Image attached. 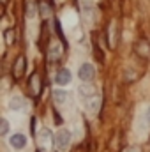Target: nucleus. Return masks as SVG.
<instances>
[{
  "label": "nucleus",
  "mask_w": 150,
  "mask_h": 152,
  "mask_svg": "<svg viewBox=\"0 0 150 152\" xmlns=\"http://www.w3.org/2000/svg\"><path fill=\"white\" fill-rule=\"evenodd\" d=\"M55 142H57V147L60 152H66L71 145V133L67 129H60L55 136Z\"/></svg>",
  "instance_id": "nucleus-1"
},
{
  "label": "nucleus",
  "mask_w": 150,
  "mask_h": 152,
  "mask_svg": "<svg viewBox=\"0 0 150 152\" xmlns=\"http://www.w3.org/2000/svg\"><path fill=\"white\" fill-rule=\"evenodd\" d=\"M9 133V122H7V118H2V131H0V134H7Z\"/></svg>",
  "instance_id": "nucleus-18"
},
{
  "label": "nucleus",
  "mask_w": 150,
  "mask_h": 152,
  "mask_svg": "<svg viewBox=\"0 0 150 152\" xmlns=\"http://www.w3.org/2000/svg\"><path fill=\"white\" fill-rule=\"evenodd\" d=\"M71 76H73V75H71V71H69V69L62 67V69H58V71H57V75H55V83L64 87V85H67V83L71 81Z\"/></svg>",
  "instance_id": "nucleus-5"
},
{
  "label": "nucleus",
  "mask_w": 150,
  "mask_h": 152,
  "mask_svg": "<svg viewBox=\"0 0 150 152\" xmlns=\"http://www.w3.org/2000/svg\"><path fill=\"white\" fill-rule=\"evenodd\" d=\"M41 88H42L41 76H39L37 73H34V75L30 76V80H28V90H30V94H32L34 97H37L39 94H41Z\"/></svg>",
  "instance_id": "nucleus-4"
},
{
  "label": "nucleus",
  "mask_w": 150,
  "mask_h": 152,
  "mask_svg": "<svg viewBox=\"0 0 150 152\" xmlns=\"http://www.w3.org/2000/svg\"><path fill=\"white\" fill-rule=\"evenodd\" d=\"M85 106H87V110H88V112L95 113V112H97V110L101 108V97H99L97 94H95V96H92V97H88V99H87V104H85Z\"/></svg>",
  "instance_id": "nucleus-7"
},
{
  "label": "nucleus",
  "mask_w": 150,
  "mask_h": 152,
  "mask_svg": "<svg viewBox=\"0 0 150 152\" xmlns=\"http://www.w3.org/2000/svg\"><path fill=\"white\" fill-rule=\"evenodd\" d=\"M37 138H39V145H41L42 151H50L51 149V145H53V134H51V131L48 127H42L39 131Z\"/></svg>",
  "instance_id": "nucleus-2"
},
{
  "label": "nucleus",
  "mask_w": 150,
  "mask_h": 152,
  "mask_svg": "<svg viewBox=\"0 0 150 152\" xmlns=\"http://www.w3.org/2000/svg\"><path fill=\"white\" fill-rule=\"evenodd\" d=\"M23 75H25V57L20 55V57L16 58L14 66H12V76H14L16 80H20Z\"/></svg>",
  "instance_id": "nucleus-6"
},
{
  "label": "nucleus",
  "mask_w": 150,
  "mask_h": 152,
  "mask_svg": "<svg viewBox=\"0 0 150 152\" xmlns=\"http://www.w3.org/2000/svg\"><path fill=\"white\" fill-rule=\"evenodd\" d=\"M110 46H115V23L110 25Z\"/></svg>",
  "instance_id": "nucleus-17"
},
{
  "label": "nucleus",
  "mask_w": 150,
  "mask_h": 152,
  "mask_svg": "<svg viewBox=\"0 0 150 152\" xmlns=\"http://www.w3.org/2000/svg\"><path fill=\"white\" fill-rule=\"evenodd\" d=\"M36 14H37L36 4H34V0H28V2H27V20L34 21V20H36Z\"/></svg>",
  "instance_id": "nucleus-12"
},
{
  "label": "nucleus",
  "mask_w": 150,
  "mask_h": 152,
  "mask_svg": "<svg viewBox=\"0 0 150 152\" xmlns=\"http://www.w3.org/2000/svg\"><path fill=\"white\" fill-rule=\"evenodd\" d=\"M124 152H140V151H138L136 147H127V149H125Z\"/></svg>",
  "instance_id": "nucleus-19"
},
{
  "label": "nucleus",
  "mask_w": 150,
  "mask_h": 152,
  "mask_svg": "<svg viewBox=\"0 0 150 152\" xmlns=\"http://www.w3.org/2000/svg\"><path fill=\"white\" fill-rule=\"evenodd\" d=\"M60 51H62L60 44H58V42H53V44L50 46V58H51V60H53V58H58Z\"/></svg>",
  "instance_id": "nucleus-14"
},
{
  "label": "nucleus",
  "mask_w": 150,
  "mask_h": 152,
  "mask_svg": "<svg viewBox=\"0 0 150 152\" xmlns=\"http://www.w3.org/2000/svg\"><path fill=\"white\" fill-rule=\"evenodd\" d=\"M140 118H141V127H140V131H141V134H143V133H147L150 129V104L145 108V112H143V115H141Z\"/></svg>",
  "instance_id": "nucleus-8"
},
{
  "label": "nucleus",
  "mask_w": 150,
  "mask_h": 152,
  "mask_svg": "<svg viewBox=\"0 0 150 152\" xmlns=\"http://www.w3.org/2000/svg\"><path fill=\"white\" fill-rule=\"evenodd\" d=\"M11 145L14 147V149H23L25 147V143H27V138H25V134H20V133H16V134H12L11 136Z\"/></svg>",
  "instance_id": "nucleus-10"
},
{
  "label": "nucleus",
  "mask_w": 150,
  "mask_h": 152,
  "mask_svg": "<svg viewBox=\"0 0 150 152\" xmlns=\"http://www.w3.org/2000/svg\"><path fill=\"white\" fill-rule=\"evenodd\" d=\"M79 94L83 96V97H92V96H95V90L92 88V87H79Z\"/></svg>",
  "instance_id": "nucleus-15"
},
{
  "label": "nucleus",
  "mask_w": 150,
  "mask_h": 152,
  "mask_svg": "<svg viewBox=\"0 0 150 152\" xmlns=\"http://www.w3.org/2000/svg\"><path fill=\"white\" fill-rule=\"evenodd\" d=\"M53 99H55L57 104H62V103L67 99V92L62 90V88H57V90H53Z\"/></svg>",
  "instance_id": "nucleus-13"
},
{
  "label": "nucleus",
  "mask_w": 150,
  "mask_h": 152,
  "mask_svg": "<svg viewBox=\"0 0 150 152\" xmlns=\"http://www.w3.org/2000/svg\"><path fill=\"white\" fill-rule=\"evenodd\" d=\"M14 41H16L14 30H7V32H5V42H7V44H12Z\"/></svg>",
  "instance_id": "nucleus-16"
},
{
  "label": "nucleus",
  "mask_w": 150,
  "mask_h": 152,
  "mask_svg": "<svg viewBox=\"0 0 150 152\" xmlns=\"http://www.w3.org/2000/svg\"><path fill=\"white\" fill-rule=\"evenodd\" d=\"M23 106H25V99H23L21 96H14V97H11V101H9V108H11L12 112H20V110H23Z\"/></svg>",
  "instance_id": "nucleus-9"
},
{
  "label": "nucleus",
  "mask_w": 150,
  "mask_h": 152,
  "mask_svg": "<svg viewBox=\"0 0 150 152\" xmlns=\"http://www.w3.org/2000/svg\"><path fill=\"white\" fill-rule=\"evenodd\" d=\"M136 51L140 53V55H143V57H149L150 55V48H149V44H147V41H138L136 42Z\"/></svg>",
  "instance_id": "nucleus-11"
},
{
  "label": "nucleus",
  "mask_w": 150,
  "mask_h": 152,
  "mask_svg": "<svg viewBox=\"0 0 150 152\" xmlns=\"http://www.w3.org/2000/svg\"><path fill=\"white\" fill-rule=\"evenodd\" d=\"M78 76H79V80H81V81H92V80H94V76H95V69H94V66H92V64H88V62H85V64L79 67Z\"/></svg>",
  "instance_id": "nucleus-3"
}]
</instances>
